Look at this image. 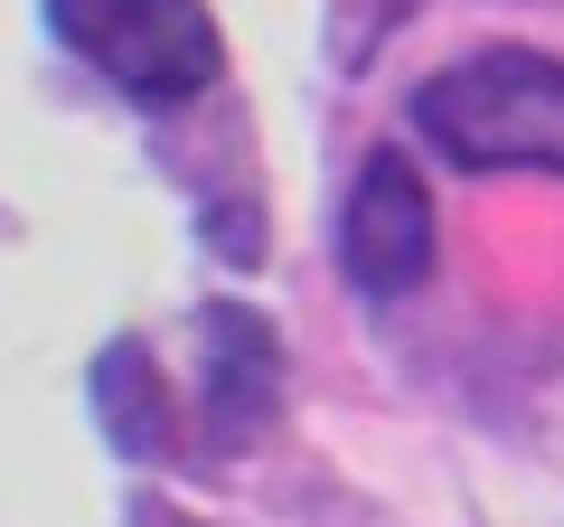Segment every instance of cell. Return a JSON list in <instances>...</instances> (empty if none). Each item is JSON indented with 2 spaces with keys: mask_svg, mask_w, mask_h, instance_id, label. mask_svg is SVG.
<instances>
[{
  "mask_svg": "<svg viewBox=\"0 0 564 527\" xmlns=\"http://www.w3.org/2000/svg\"><path fill=\"white\" fill-rule=\"evenodd\" d=\"M414 132L452 170H555L564 180V57L480 47L414 85Z\"/></svg>",
  "mask_w": 564,
  "mask_h": 527,
  "instance_id": "1",
  "label": "cell"
},
{
  "mask_svg": "<svg viewBox=\"0 0 564 527\" xmlns=\"http://www.w3.org/2000/svg\"><path fill=\"white\" fill-rule=\"evenodd\" d=\"M47 29L132 104H188L226 66L207 0H47Z\"/></svg>",
  "mask_w": 564,
  "mask_h": 527,
  "instance_id": "2",
  "label": "cell"
},
{
  "mask_svg": "<svg viewBox=\"0 0 564 527\" xmlns=\"http://www.w3.org/2000/svg\"><path fill=\"white\" fill-rule=\"evenodd\" d=\"M339 264L367 302H404L433 273V198H423V170L395 142L358 161V189L339 207Z\"/></svg>",
  "mask_w": 564,
  "mask_h": 527,
  "instance_id": "3",
  "label": "cell"
},
{
  "mask_svg": "<svg viewBox=\"0 0 564 527\" xmlns=\"http://www.w3.org/2000/svg\"><path fill=\"white\" fill-rule=\"evenodd\" d=\"M198 340H207V433H217V443H245V433L273 415L282 348H273V330H263L254 311H236V302L207 311Z\"/></svg>",
  "mask_w": 564,
  "mask_h": 527,
  "instance_id": "4",
  "label": "cell"
}]
</instances>
